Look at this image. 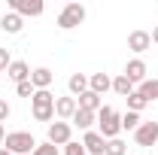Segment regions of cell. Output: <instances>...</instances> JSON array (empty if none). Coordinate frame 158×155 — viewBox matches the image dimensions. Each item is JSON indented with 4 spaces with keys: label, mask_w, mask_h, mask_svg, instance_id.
I'll list each match as a JSON object with an SVG mask.
<instances>
[{
    "label": "cell",
    "mask_w": 158,
    "mask_h": 155,
    "mask_svg": "<svg viewBox=\"0 0 158 155\" xmlns=\"http://www.w3.org/2000/svg\"><path fill=\"white\" fill-rule=\"evenodd\" d=\"M76 110H79L76 97H58V100H55V116L58 119H73Z\"/></svg>",
    "instance_id": "9c48e42d"
},
{
    "label": "cell",
    "mask_w": 158,
    "mask_h": 155,
    "mask_svg": "<svg viewBox=\"0 0 158 155\" xmlns=\"http://www.w3.org/2000/svg\"><path fill=\"white\" fill-rule=\"evenodd\" d=\"M137 146H155L158 143V122H140V128L134 131Z\"/></svg>",
    "instance_id": "5b68a950"
},
{
    "label": "cell",
    "mask_w": 158,
    "mask_h": 155,
    "mask_svg": "<svg viewBox=\"0 0 158 155\" xmlns=\"http://www.w3.org/2000/svg\"><path fill=\"white\" fill-rule=\"evenodd\" d=\"M85 21V6H79V3H67L64 9H61L58 15V27L61 31H70V27H76Z\"/></svg>",
    "instance_id": "3957f363"
},
{
    "label": "cell",
    "mask_w": 158,
    "mask_h": 155,
    "mask_svg": "<svg viewBox=\"0 0 158 155\" xmlns=\"http://www.w3.org/2000/svg\"><path fill=\"white\" fill-rule=\"evenodd\" d=\"M146 107H149V100L140 94V91H131V94H128V110H131V113H140V110H146Z\"/></svg>",
    "instance_id": "ffe728a7"
},
{
    "label": "cell",
    "mask_w": 158,
    "mask_h": 155,
    "mask_svg": "<svg viewBox=\"0 0 158 155\" xmlns=\"http://www.w3.org/2000/svg\"><path fill=\"white\" fill-rule=\"evenodd\" d=\"M3 140H6V131H3V125H0V143H3Z\"/></svg>",
    "instance_id": "f546056e"
},
{
    "label": "cell",
    "mask_w": 158,
    "mask_h": 155,
    "mask_svg": "<svg viewBox=\"0 0 158 155\" xmlns=\"http://www.w3.org/2000/svg\"><path fill=\"white\" fill-rule=\"evenodd\" d=\"M0 155H9V152H6V149H0Z\"/></svg>",
    "instance_id": "4dcf8cb0"
},
{
    "label": "cell",
    "mask_w": 158,
    "mask_h": 155,
    "mask_svg": "<svg viewBox=\"0 0 158 155\" xmlns=\"http://www.w3.org/2000/svg\"><path fill=\"white\" fill-rule=\"evenodd\" d=\"M88 88H91L94 94H103L106 88H113V79L106 76V73H94V76L88 79Z\"/></svg>",
    "instance_id": "9a60e30c"
},
{
    "label": "cell",
    "mask_w": 158,
    "mask_h": 155,
    "mask_svg": "<svg viewBox=\"0 0 158 155\" xmlns=\"http://www.w3.org/2000/svg\"><path fill=\"white\" fill-rule=\"evenodd\" d=\"M31 155H58V146H52V143L46 140V143H37V149Z\"/></svg>",
    "instance_id": "cb8c5ba5"
},
{
    "label": "cell",
    "mask_w": 158,
    "mask_h": 155,
    "mask_svg": "<svg viewBox=\"0 0 158 155\" xmlns=\"http://www.w3.org/2000/svg\"><path fill=\"white\" fill-rule=\"evenodd\" d=\"M52 79H55V73H52L49 67H37V70L31 73V85H34L37 91H49V85H52Z\"/></svg>",
    "instance_id": "ba28073f"
},
{
    "label": "cell",
    "mask_w": 158,
    "mask_h": 155,
    "mask_svg": "<svg viewBox=\"0 0 158 155\" xmlns=\"http://www.w3.org/2000/svg\"><path fill=\"white\" fill-rule=\"evenodd\" d=\"M64 155H88V152H85L82 143H73V140H70V143L64 146Z\"/></svg>",
    "instance_id": "484cf974"
},
{
    "label": "cell",
    "mask_w": 158,
    "mask_h": 155,
    "mask_svg": "<svg viewBox=\"0 0 158 155\" xmlns=\"http://www.w3.org/2000/svg\"><path fill=\"white\" fill-rule=\"evenodd\" d=\"M149 46H152V37H149L146 31H134V34L128 37V49L137 52V55H140V52H146Z\"/></svg>",
    "instance_id": "30bf717a"
},
{
    "label": "cell",
    "mask_w": 158,
    "mask_h": 155,
    "mask_svg": "<svg viewBox=\"0 0 158 155\" xmlns=\"http://www.w3.org/2000/svg\"><path fill=\"white\" fill-rule=\"evenodd\" d=\"M67 85H70V91H73V94H85V91H88V76H85V73H73V76L67 79Z\"/></svg>",
    "instance_id": "ac0fdd59"
},
{
    "label": "cell",
    "mask_w": 158,
    "mask_h": 155,
    "mask_svg": "<svg viewBox=\"0 0 158 155\" xmlns=\"http://www.w3.org/2000/svg\"><path fill=\"white\" fill-rule=\"evenodd\" d=\"M15 91H19V97H34L37 88H34V85H31V79H27V82H19V85H15Z\"/></svg>",
    "instance_id": "d4e9b609"
},
{
    "label": "cell",
    "mask_w": 158,
    "mask_h": 155,
    "mask_svg": "<svg viewBox=\"0 0 158 155\" xmlns=\"http://www.w3.org/2000/svg\"><path fill=\"white\" fill-rule=\"evenodd\" d=\"M70 137H73L70 122H52V125H49V143H52V146H67Z\"/></svg>",
    "instance_id": "277c9868"
},
{
    "label": "cell",
    "mask_w": 158,
    "mask_h": 155,
    "mask_svg": "<svg viewBox=\"0 0 158 155\" xmlns=\"http://www.w3.org/2000/svg\"><path fill=\"white\" fill-rule=\"evenodd\" d=\"M9 113H12V110H9V103H6V100H0V125L9 119Z\"/></svg>",
    "instance_id": "83f0119b"
},
{
    "label": "cell",
    "mask_w": 158,
    "mask_h": 155,
    "mask_svg": "<svg viewBox=\"0 0 158 155\" xmlns=\"http://www.w3.org/2000/svg\"><path fill=\"white\" fill-rule=\"evenodd\" d=\"M140 94L146 97L149 103H152V100H158V79H146V82L140 85Z\"/></svg>",
    "instance_id": "44dd1931"
},
{
    "label": "cell",
    "mask_w": 158,
    "mask_h": 155,
    "mask_svg": "<svg viewBox=\"0 0 158 155\" xmlns=\"http://www.w3.org/2000/svg\"><path fill=\"white\" fill-rule=\"evenodd\" d=\"M94 119H98V113H91V110H76V116L70 119L73 125H79L82 131H88L91 125H94Z\"/></svg>",
    "instance_id": "e0dca14e"
},
{
    "label": "cell",
    "mask_w": 158,
    "mask_h": 155,
    "mask_svg": "<svg viewBox=\"0 0 158 155\" xmlns=\"http://www.w3.org/2000/svg\"><path fill=\"white\" fill-rule=\"evenodd\" d=\"M149 37H152V43H155V46H158V24H155V27H152V34H149Z\"/></svg>",
    "instance_id": "f1b7e54d"
},
{
    "label": "cell",
    "mask_w": 158,
    "mask_h": 155,
    "mask_svg": "<svg viewBox=\"0 0 158 155\" xmlns=\"http://www.w3.org/2000/svg\"><path fill=\"white\" fill-rule=\"evenodd\" d=\"M125 76L131 79V82H146V64L140 58L128 61V67H125Z\"/></svg>",
    "instance_id": "7c38bea8"
},
{
    "label": "cell",
    "mask_w": 158,
    "mask_h": 155,
    "mask_svg": "<svg viewBox=\"0 0 158 155\" xmlns=\"http://www.w3.org/2000/svg\"><path fill=\"white\" fill-rule=\"evenodd\" d=\"M98 125H100V137L103 140H116L122 131V119L113 107H100L98 110Z\"/></svg>",
    "instance_id": "6da1fadb"
},
{
    "label": "cell",
    "mask_w": 158,
    "mask_h": 155,
    "mask_svg": "<svg viewBox=\"0 0 158 155\" xmlns=\"http://www.w3.org/2000/svg\"><path fill=\"white\" fill-rule=\"evenodd\" d=\"M6 152L9 155H27L37 149V140L27 134V131H12V134H6Z\"/></svg>",
    "instance_id": "7a4b0ae2"
},
{
    "label": "cell",
    "mask_w": 158,
    "mask_h": 155,
    "mask_svg": "<svg viewBox=\"0 0 158 155\" xmlns=\"http://www.w3.org/2000/svg\"><path fill=\"white\" fill-rule=\"evenodd\" d=\"M9 64H12L9 52H6V49H0V73H3V70H9Z\"/></svg>",
    "instance_id": "4316f807"
},
{
    "label": "cell",
    "mask_w": 158,
    "mask_h": 155,
    "mask_svg": "<svg viewBox=\"0 0 158 155\" xmlns=\"http://www.w3.org/2000/svg\"><path fill=\"white\" fill-rule=\"evenodd\" d=\"M6 76L12 79L15 85H19V82H27V79H31V67H27L24 61H12L9 70H6Z\"/></svg>",
    "instance_id": "8fae6325"
},
{
    "label": "cell",
    "mask_w": 158,
    "mask_h": 155,
    "mask_svg": "<svg viewBox=\"0 0 158 155\" xmlns=\"http://www.w3.org/2000/svg\"><path fill=\"white\" fill-rule=\"evenodd\" d=\"M103 155H125V143H122V140H106V152Z\"/></svg>",
    "instance_id": "603a6c76"
},
{
    "label": "cell",
    "mask_w": 158,
    "mask_h": 155,
    "mask_svg": "<svg viewBox=\"0 0 158 155\" xmlns=\"http://www.w3.org/2000/svg\"><path fill=\"white\" fill-rule=\"evenodd\" d=\"M82 146H85V152H91V155H103L106 152V140L100 137V131H85Z\"/></svg>",
    "instance_id": "52a82bcc"
},
{
    "label": "cell",
    "mask_w": 158,
    "mask_h": 155,
    "mask_svg": "<svg viewBox=\"0 0 158 155\" xmlns=\"http://www.w3.org/2000/svg\"><path fill=\"white\" fill-rule=\"evenodd\" d=\"M34 113H43V110H55V97L49 91H34Z\"/></svg>",
    "instance_id": "5bb4252c"
},
{
    "label": "cell",
    "mask_w": 158,
    "mask_h": 155,
    "mask_svg": "<svg viewBox=\"0 0 158 155\" xmlns=\"http://www.w3.org/2000/svg\"><path fill=\"white\" fill-rule=\"evenodd\" d=\"M9 6H12V12L15 15H40L43 12V0H9Z\"/></svg>",
    "instance_id": "8992f818"
},
{
    "label": "cell",
    "mask_w": 158,
    "mask_h": 155,
    "mask_svg": "<svg viewBox=\"0 0 158 155\" xmlns=\"http://www.w3.org/2000/svg\"><path fill=\"white\" fill-rule=\"evenodd\" d=\"M0 27H3L6 34H19L21 27H24V19H21V15H15V12H6V15L0 19Z\"/></svg>",
    "instance_id": "4fadbf2b"
},
{
    "label": "cell",
    "mask_w": 158,
    "mask_h": 155,
    "mask_svg": "<svg viewBox=\"0 0 158 155\" xmlns=\"http://www.w3.org/2000/svg\"><path fill=\"white\" fill-rule=\"evenodd\" d=\"M122 128H128V131H137V128H140V113H131V110H128V113L122 116Z\"/></svg>",
    "instance_id": "7402d4cb"
},
{
    "label": "cell",
    "mask_w": 158,
    "mask_h": 155,
    "mask_svg": "<svg viewBox=\"0 0 158 155\" xmlns=\"http://www.w3.org/2000/svg\"><path fill=\"white\" fill-rule=\"evenodd\" d=\"M76 103H79V110H91V113H98V110H100V94H94V91L88 88L85 94H79Z\"/></svg>",
    "instance_id": "2e32d148"
},
{
    "label": "cell",
    "mask_w": 158,
    "mask_h": 155,
    "mask_svg": "<svg viewBox=\"0 0 158 155\" xmlns=\"http://www.w3.org/2000/svg\"><path fill=\"white\" fill-rule=\"evenodd\" d=\"M113 91H116V94H122V97H128L131 91H134V82H131V79L122 73V76L113 79Z\"/></svg>",
    "instance_id": "d6986e66"
}]
</instances>
